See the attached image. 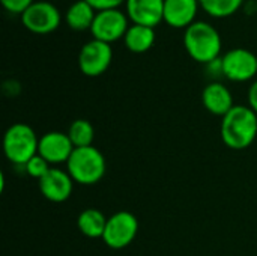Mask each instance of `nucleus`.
I'll use <instances>...</instances> for the list:
<instances>
[{
	"label": "nucleus",
	"mask_w": 257,
	"mask_h": 256,
	"mask_svg": "<svg viewBox=\"0 0 257 256\" xmlns=\"http://www.w3.org/2000/svg\"><path fill=\"white\" fill-rule=\"evenodd\" d=\"M200 8L214 18H226L241 9L244 0H199Z\"/></svg>",
	"instance_id": "nucleus-19"
},
{
	"label": "nucleus",
	"mask_w": 257,
	"mask_h": 256,
	"mask_svg": "<svg viewBox=\"0 0 257 256\" xmlns=\"http://www.w3.org/2000/svg\"><path fill=\"white\" fill-rule=\"evenodd\" d=\"M257 137V113L248 106H235L221 121V139L230 149L241 151Z\"/></svg>",
	"instance_id": "nucleus-1"
},
{
	"label": "nucleus",
	"mask_w": 257,
	"mask_h": 256,
	"mask_svg": "<svg viewBox=\"0 0 257 256\" xmlns=\"http://www.w3.org/2000/svg\"><path fill=\"white\" fill-rule=\"evenodd\" d=\"M221 71L230 81L253 80L257 74V56L247 48H232L221 56Z\"/></svg>",
	"instance_id": "nucleus-8"
},
{
	"label": "nucleus",
	"mask_w": 257,
	"mask_h": 256,
	"mask_svg": "<svg viewBox=\"0 0 257 256\" xmlns=\"http://www.w3.org/2000/svg\"><path fill=\"white\" fill-rule=\"evenodd\" d=\"M41 195L54 204H62L68 201L74 192V180L68 174V170H62L57 167H51L48 174L38 181Z\"/></svg>",
	"instance_id": "nucleus-11"
},
{
	"label": "nucleus",
	"mask_w": 257,
	"mask_h": 256,
	"mask_svg": "<svg viewBox=\"0 0 257 256\" xmlns=\"http://www.w3.org/2000/svg\"><path fill=\"white\" fill-rule=\"evenodd\" d=\"M38 148L39 137L35 130L24 122L12 124L3 136V152L14 164L24 166L38 154Z\"/></svg>",
	"instance_id": "nucleus-4"
},
{
	"label": "nucleus",
	"mask_w": 257,
	"mask_h": 256,
	"mask_svg": "<svg viewBox=\"0 0 257 256\" xmlns=\"http://www.w3.org/2000/svg\"><path fill=\"white\" fill-rule=\"evenodd\" d=\"M202 103L211 115L221 118L235 107L232 92L220 81H212L205 86L202 92Z\"/></svg>",
	"instance_id": "nucleus-14"
},
{
	"label": "nucleus",
	"mask_w": 257,
	"mask_h": 256,
	"mask_svg": "<svg viewBox=\"0 0 257 256\" xmlns=\"http://www.w3.org/2000/svg\"><path fill=\"white\" fill-rule=\"evenodd\" d=\"M128 15L126 12L117 9H105L98 11L93 20V24L90 27V35L93 39L111 44L119 41L125 36L128 30Z\"/></svg>",
	"instance_id": "nucleus-7"
},
{
	"label": "nucleus",
	"mask_w": 257,
	"mask_h": 256,
	"mask_svg": "<svg viewBox=\"0 0 257 256\" xmlns=\"http://www.w3.org/2000/svg\"><path fill=\"white\" fill-rule=\"evenodd\" d=\"M95 15L96 11L86 0H77L66 9L65 23L75 32H84L87 29L90 30Z\"/></svg>",
	"instance_id": "nucleus-15"
},
{
	"label": "nucleus",
	"mask_w": 257,
	"mask_h": 256,
	"mask_svg": "<svg viewBox=\"0 0 257 256\" xmlns=\"http://www.w3.org/2000/svg\"><path fill=\"white\" fill-rule=\"evenodd\" d=\"M139 234V220L130 211H117L108 217L107 226L102 235V241L107 247L120 250L128 247Z\"/></svg>",
	"instance_id": "nucleus-5"
},
{
	"label": "nucleus",
	"mask_w": 257,
	"mask_h": 256,
	"mask_svg": "<svg viewBox=\"0 0 257 256\" xmlns=\"http://www.w3.org/2000/svg\"><path fill=\"white\" fill-rule=\"evenodd\" d=\"M60 11L50 0H36L21 15L23 26L35 35L53 33L60 26Z\"/></svg>",
	"instance_id": "nucleus-6"
},
{
	"label": "nucleus",
	"mask_w": 257,
	"mask_h": 256,
	"mask_svg": "<svg viewBox=\"0 0 257 256\" xmlns=\"http://www.w3.org/2000/svg\"><path fill=\"white\" fill-rule=\"evenodd\" d=\"M248 107H251L257 113V80L251 83V86L248 88Z\"/></svg>",
	"instance_id": "nucleus-23"
},
{
	"label": "nucleus",
	"mask_w": 257,
	"mask_h": 256,
	"mask_svg": "<svg viewBox=\"0 0 257 256\" xmlns=\"http://www.w3.org/2000/svg\"><path fill=\"white\" fill-rule=\"evenodd\" d=\"M184 45L193 60L209 65L220 59L223 41L211 23L194 21L184 32Z\"/></svg>",
	"instance_id": "nucleus-2"
},
{
	"label": "nucleus",
	"mask_w": 257,
	"mask_h": 256,
	"mask_svg": "<svg viewBox=\"0 0 257 256\" xmlns=\"http://www.w3.org/2000/svg\"><path fill=\"white\" fill-rule=\"evenodd\" d=\"M155 39H157L155 29L148 27V26H140V24L130 26L123 36L125 47L131 53H146L148 50L152 48V45L155 44Z\"/></svg>",
	"instance_id": "nucleus-16"
},
{
	"label": "nucleus",
	"mask_w": 257,
	"mask_h": 256,
	"mask_svg": "<svg viewBox=\"0 0 257 256\" xmlns=\"http://www.w3.org/2000/svg\"><path fill=\"white\" fill-rule=\"evenodd\" d=\"M74 149L68 133L48 131L39 137L38 154L50 164H66Z\"/></svg>",
	"instance_id": "nucleus-10"
},
{
	"label": "nucleus",
	"mask_w": 257,
	"mask_h": 256,
	"mask_svg": "<svg viewBox=\"0 0 257 256\" xmlns=\"http://www.w3.org/2000/svg\"><path fill=\"white\" fill-rule=\"evenodd\" d=\"M86 2L98 12V11H105V9H117L126 0H86Z\"/></svg>",
	"instance_id": "nucleus-22"
},
{
	"label": "nucleus",
	"mask_w": 257,
	"mask_h": 256,
	"mask_svg": "<svg viewBox=\"0 0 257 256\" xmlns=\"http://www.w3.org/2000/svg\"><path fill=\"white\" fill-rule=\"evenodd\" d=\"M125 11L133 24L155 29L164 21V0H126Z\"/></svg>",
	"instance_id": "nucleus-12"
},
{
	"label": "nucleus",
	"mask_w": 257,
	"mask_h": 256,
	"mask_svg": "<svg viewBox=\"0 0 257 256\" xmlns=\"http://www.w3.org/2000/svg\"><path fill=\"white\" fill-rule=\"evenodd\" d=\"M68 136L74 148L92 146L95 139V128L87 119H75L68 128Z\"/></svg>",
	"instance_id": "nucleus-18"
},
{
	"label": "nucleus",
	"mask_w": 257,
	"mask_h": 256,
	"mask_svg": "<svg viewBox=\"0 0 257 256\" xmlns=\"http://www.w3.org/2000/svg\"><path fill=\"white\" fill-rule=\"evenodd\" d=\"M199 0H164V23L175 29H187L196 21Z\"/></svg>",
	"instance_id": "nucleus-13"
},
{
	"label": "nucleus",
	"mask_w": 257,
	"mask_h": 256,
	"mask_svg": "<svg viewBox=\"0 0 257 256\" xmlns=\"http://www.w3.org/2000/svg\"><path fill=\"white\" fill-rule=\"evenodd\" d=\"M66 170L74 183L81 186H95L104 178L107 163L102 152L93 145L75 148L66 163Z\"/></svg>",
	"instance_id": "nucleus-3"
},
{
	"label": "nucleus",
	"mask_w": 257,
	"mask_h": 256,
	"mask_svg": "<svg viewBox=\"0 0 257 256\" xmlns=\"http://www.w3.org/2000/svg\"><path fill=\"white\" fill-rule=\"evenodd\" d=\"M0 3L8 12L23 15L26 12V9L35 3V0H0Z\"/></svg>",
	"instance_id": "nucleus-21"
},
{
	"label": "nucleus",
	"mask_w": 257,
	"mask_h": 256,
	"mask_svg": "<svg viewBox=\"0 0 257 256\" xmlns=\"http://www.w3.org/2000/svg\"><path fill=\"white\" fill-rule=\"evenodd\" d=\"M107 217L96 208H87L83 210L77 219L78 231L87 237V238H102L105 226H107Z\"/></svg>",
	"instance_id": "nucleus-17"
},
{
	"label": "nucleus",
	"mask_w": 257,
	"mask_h": 256,
	"mask_svg": "<svg viewBox=\"0 0 257 256\" xmlns=\"http://www.w3.org/2000/svg\"><path fill=\"white\" fill-rule=\"evenodd\" d=\"M113 60L111 45L98 39L86 42L78 53V68L87 77H98L104 74Z\"/></svg>",
	"instance_id": "nucleus-9"
},
{
	"label": "nucleus",
	"mask_w": 257,
	"mask_h": 256,
	"mask_svg": "<svg viewBox=\"0 0 257 256\" xmlns=\"http://www.w3.org/2000/svg\"><path fill=\"white\" fill-rule=\"evenodd\" d=\"M24 169H26V174L38 181H41L47 174L48 170L51 169L50 167V163L47 160H44L39 154H36L33 158H30L26 164H24Z\"/></svg>",
	"instance_id": "nucleus-20"
}]
</instances>
